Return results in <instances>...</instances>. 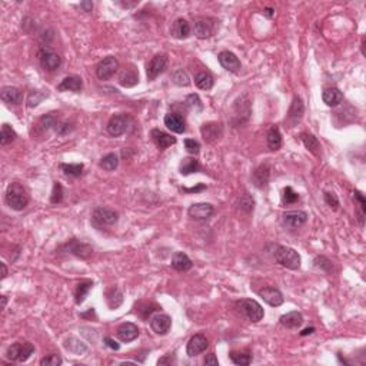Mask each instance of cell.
<instances>
[{
    "label": "cell",
    "instance_id": "1",
    "mask_svg": "<svg viewBox=\"0 0 366 366\" xmlns=\"http://www.w3.org/2000/svg\"><path fill=\"white\" fill-rule=\"evenodd\" d=\"M4 202L10 209L23 210L29 203V193L23 185L17 183V182H11L6 189Z\"/></svg>",
    "mask_w": 366,
    "mask_h": 366
},
{
    "label": "cell",
    "instance_id": "2",
    "mask_svg": "<svg viewBox=\"0 0 366 366\" xmlns=\"http://www.w3.org/2000/svg\"><path fill=\"white\" fill-rule=\"evenodd\" d=\"M275 259L279 265H282L283 268L291 269V271H298L301 268V255L298 252L288 248V246H276L275 249Z\"/></svg>",
    "mask_w": 366,
    "mask_h": 366
},
{
    "label": "cell",
    "instance_id": "3",
    "mask_svg": "<svg viewBox=\"0 0 366 366\" xmlns=\"http://www.w3.org/2000/svg\"><path fill=\"white\" fill-rule=\"evenodd\" d=\"M117 220H119V213L115 209H110V208L99 206L92 213V223L97 229L110 228V226L117 223Z\"/></svg>",
    "mask_w": 366,
    "mask_h": 366
},
{
    "label": "cell",
    "instance_id": "4",
    "mask_svg": "<svg viewBox=\"0 0 366 366\" xmlns=\"http://www.w3.org/2000/svg\"><path fill=\"white\" fill-rule=\"evenodd\" d=\"M236 309L253 324H258L265 316V311H263L261 304H258L253 299H241V301H238L236 302Z\"/></svg>",
    "mask_w": 366,
    "mask_h": 366
},
{
    "label": "cell",
    "instance_id": "5",
    "mask_svg": "<svg viewBox=\"0 0 366 366\" xmlns=\"http://www.w3.org/2000/svg\"><path fill=\"white\" fill-rule=\"evenodd\" d=\"M34 352V346L30 342H16L7 348L6 356L13 362H26Z\"/></svg>",
    "mask_w": 366,
    "mask_h": 366
},
{
    "label": "cell",
    "instance_id": "6",
    "mask_svg": "<svg viewBox=\"0 0 366 366\" xmlns=\"http://www.w3.org/2000/svg\"><path fill=\"white\" fill-rule=\"evenodd\" d=\"M119 69V60L115 56H107L105 59H102L96 66V74L100 80H109L110 77H113L115 73Z\"/></svg>",
    "mask_w": 366,
    "mask_h": 366
},
{
    "label": "cell",
    "instance_id": "7",
    "mask_svg": "<svg viewBox=\"0 0 366 366\" xmlns=\"http://www.w3.org/2000/svg\"><path fill=\"white\" fill-rule=\"evenodd\" d=\"M168 67V56L163 53H159L156 56L152 57V60L147 63L146 66V76L147 80H155L157 76L163 73Z\"/></svg>",
    "mask_w": 366,
    "mask_h": 366
},
{
    "label": "cell",
    "instance_id": "8",
    "mask_svg": "<svg viewBox=\"0 0 366 366\" xmlns=\"http://www.w3.org/2000/svg\"><path fill=\"white\" fill-rule=\"evenodd\" d=\"M130 120H132V117L129 115H116L113 117H110V120L107 123L109 135L113 137L122 136L123 133H126V130L129 129Z\"/></svg>",
    "mask_w": 366,
    "mask_h": 366
},
{
    "label": "cell",
    "instance_id": "9",
    "mask_svg": "<svg viewBox=\"0 0 366 366\" xmlns=\"http://www.w3.org/2000/svg\"><path fill=\"white\" fill-rule=\"evenodd\" d=\"M39 60L42 63L43 67L46 70H49V72L57 70L60 67V64H62V57L56 52L47 49V47H42L39 50Z\"/></svg>",
    "mask_w": 366,
    "mask_h": 366
},
{
    "label": "cell",
    "instance_id": "10",
    "mask_svg": "<svg viewBox=\"0 0 366 366\" xmlns=\"http://www.w3.org/2000/svg\"><path fill=\"white\" fill-rule=\"evenodd\" d=\"M63 249L74 255V256H77V258H82V259H87L93 255V248L90 245L77 241V239H72L70 242H67L63 246Z\"/></svg>",
    "mask_w": 366,
    "mask_h": 366
},
{
    "label": "cell",
    "instance_id": "11",
    "mask_svg": "<svg viewBox=\"0 0 366 366\" xmlns=\"http://www.w3.org/2000/svg\"><path fill=\"white\" fill-rule=\"evenodd\" d=\"M208 348H209L208 338L205 335H202V334H198V335L190 338V341L188 342V346H186V354L190 358H195V356L203 354Z\"/></svg>",
    "mask_w": 366,
    "mask_h": 366
},
{
    "label": "cell",
    "instance_id": "12",
    "mask_svg": "<svg viewBox=\"0 0 366 366\" xmlns=\"http://www.w3.org/2000/svg\"><path fill=\"white\" fill-rule=\"evenodd\" d=\"M218 59H219V63L222 64V67L226 69L228 72H232V73H239L241 72L242 63L239 60V57L233 52L223 50V52L219 53Z\"/></svg>",
    "mask_w": 366,
    "mask_h": 366
},
{
    "label": "cell",
    "instance_id": "13",
    "mask_svg": "<svg viewBox=\"0 0 366 366\" xmlns=\"http://www.w3.org/2000/svg\"><path fill=\"white\" fill-rule=\"evenodd\" d=\"M271 179V165L268 162L259 165L252 173V183L258 189H263L268 186Z\"/></svg>",
    "mask_w": 366,
    "mask_h": 366
},
{
    "label": "cell",
    "instance_id": "14",
    "mask_svg": "<svg viewBox=\"0 0 366 366\" xmlns=\"http://www.w3.org/2000/svg\"><path fill=\"white\" fill-rule=\"evenodd\" d=\"M283 225L286 228H291V229H296L299 226H302L306 223L308 220V213L304 210H288L282 215Z\"/></svg>",
    "mask_w": 366,
    "mask_h": 366
},
{
    "label": "cell",
    "instance_id": "15",
    "mask_svg": "<svg viewBox=\"0 0 366 366\" xmlns=\"http://www.w3.org/2000/svg\"><path fill=\"white\" fill-rule=\"evenodd\" d=\"M172 326V319L166 314H157L150 318V328L156 335H168Z\"/></svg>",
    "mask_w": 366,
    "mask_h": 366
},
{
    "label": "cell",
    "instance_id": "16",
    "mask_svg": "<svg viewBox=\"0 0 366 366\" xmlns=\"http://www.w3.org/2000/svg\"><path fill=\"white\" fill-rule=\"evenodd\" d=\"M258 295L261 296L262 299L269 305V306H273V308H278L283 304V295L282 292L278 289V288H273V286H266L261 289Z\"/></svg>",
    "mask_w": 366,
    "mask_h": 366
},
{
    "label": "cell",
    "instance_id": "17",
    "mask_svg": "<svg viewBox=\"0 0 366 366\" xmlns=\"http://www.w3.org/2000/svg\"><path fill=\"white\" fill-rule=\"evenodd\" d=\"M200 133H202V137L205 139V142L213 143V142H216L222 136L223 127L218 122H208V123H203L202 125Z\"/></svg>",
    "mask_w": 366,
    "mask_h": 366
},
{
    "label": "cell",
    "instance_id": "18",
    "mask_svg": "<svg viewBox=\"0 0 366 366\" xmlns=\"http://www.w3.org/2000/svg\"><path fill=\"white\" fill-rule=\"evenodd\" d=\"M213 213H215V209L210 203H193L188 209L189 216L196 220L209 219Z\"/></svg>",
    "mask_w": 366,
    "mask_h": 366
},
{
    "label": "cell",
    "instance_id": "19",
    "mask_svg": "<svg viewBox=\"0 0 366 366\" xmlns=\"http://www.w3.org/2000/svg\"><path fill=\"white\" fill-rule=\"evenodd\" d=\"M215 33V19L203 17L195 23V34L199 39H209Z\"/></svg>",
    "mask_w": 366,
    "mask_h": 366
},
{
    "label": "cell",
    "instance_id": "20",
    "mask_svg": "<svg viewBox=\"0 0 366 366\" xmlns=\"http://www.w3.org/2000/svg\"><path fill=\"white\" fill-rule=\"evenodd\" d=\"M116 335L119 338V341L129 344V342H133L139 336V328L132 322H125L117 328Z\"/></svg>",
    "mask_w": 366,
    "mask_h": 366
},
{
    "label": "cell",
    "instance_id": "21",
    "mask_svg": "<svg viewBox=\"0 0 366 366\" xmlns=\"http://www.w3.org/2000/svg\"><path fill=\"white\" fill-rule=\"evenodd\" d=\"M82 89H83V82L82 77L77 74L66 76L57 86L59 92H80Z\"/></svg>",
    "mask_w": 366,
    "mask_h": 366
},
{
    "label": "cell",
    "instance_id": "22",
    "mask_svg": "<svg viewBox=\"0 0 366 366\" xmlns=\"http://www.w3.org/2000/svg\"><path fill=\"white\" fill-rule=\"evenodd\" d=\"M150 137H152V140L155 142V145H156L159 149H162V150H165V149H168L169 146H172V145L176 143V137H173L172 135H169V133L163 132V130H160V129H153V130L150 132Z\"/></svg>",
    "mask_w": 366,
    "mask_h": 366
},
{
    "label": "cell",
    "instance_id": "23",
    "mask_svg": "<svg viewBox=\"0 0 366 366\" xmlns=\"http://www.w3.org/2000/svg\"><path fill=\"white\" fill-rule=\"evenodd\" d=\"M139 83V73L136 72V69L130 64V66H126L125 69L120 70L119 73V84L123 86V87H133Z\"/></svg>",
    "mask_w": 366,
    "mask_h": 366
},
{
    "label": "cell",
    "instance_id": "24",
    "mask_svg": "<svg viewBox=\"0 0 366 366\" xmlns=\"http://www.w3.org/2000/svg\"><path fill=\"white\" fill-rule=\"evenodd\" d=\"M0 97L7 105H20L21 100H23V93H21L20 89H17V87L4 86V87H1Z\"/></svg>",
    "mask_w": 366,
    "mask_h": 366
},
{
    "label": "cell",
    "instance_id": "25",
    "mask_svg": "<svg viewBox=\"0 0 366 366\" xmlns=\"http://www.w3.org/2000/svg\"><path fill=\"white\" fill-rule=\"evenodd\" d=\"M190 24L186 19H178V20L173 21L172 27H170V34L175 37V39H179V40H183V39H188L190 36Z\"/></svg>",
    "mask_w": 366,
    "mask_h": 366
},
{
    "label": "cell",
    "instance_id": "26",
    "mask_svg": "<svg viewBox=\"0 0 366 366\" xmlns=\"http://www.w3.org/2000/svg\"><path fill=\"white\" fill-rule=\"evenodd\" d=\"M165 126L169 130H172L173 133H179V135L186 130L185 119L178 113H168L165 116Z\"/></svg>",
    "mask_w": 366,
    "mask_h": 366
},
{
    "label": "cell",
    "instance_id": "27",
    "mask_svg": "<svg viewBox=\"0 0 366 366\" xmlns=\"http://www.w3.org/2000/svg\"><path fill=\"white\" fill-rule=\"evenodd\" d=\"M304 113L305 105L304 102H302V99L299 96H293L292 103H291V107H289V113H288L289 120L295 125V123H298L304 117Z\"/></svg>",
    "mask_w": 366,
    "mask_h": 366
},
{
    "label": "cell",
    "instance_id": "28",
    "mask_svg": "<svg viewBox=\"0 0 366 366\" xmlns=\"http://www.w3.org/2000/svg\"><path fill=\"white\" fill-rule=\"evenodd\" d=\"M279 321H281V325L285 326L286 329H298L304 324V316H302L301 312L293 311V312H289V314L282 315Z\"/></svg>",
    "mask_w": 366,
    "mask_h": 366
},
{
    "label": "cell",
    "instance_id": "29",
    "mask_svg": "<svg viewBox=\"0 0 366 366\" xmlns=\"http://www.w3.org/2000/svg\"><path fill=\"white\" fill-rule=\"evenodd\" d=\"M322 99H324V103L331 106V107H335V106H339L342 103L344 94L338 87H328L322 93Z\"/></svg>",
    "mask_w": 366,
    "mask_h": 366
},
{
    "label": "cell",
    "instance_id": "30",
    "mask_svg": "<svg viewBox=\"0 0 366 366\" xmlns=\"http://www.w3.org/2000/svg\"><path fill=\"white\" fill-rule=\"evenodd\" d=\"M192 261L186 253L183 252H176L172 258V268L179 272H186L189 269H192Z\"/></svg>",
    "mask_w": 366,
    "mask_h": 366
},
{
    "label": "cell",
    "instance_id": "31",
    "mask_svg": "<svg viewBox=\"0 0 366 366\" xmlns=\"http://www.w3.org/2000/svg\"><path fill=\"white\" fill-rule=\"evenodd\" d=\"M92 288H93V281H90V279H82L80 282L76 285V291H74V302H76V305L83 304L87 293L90 292Z\"/></svg>",
    "mask_w": 366,
    "mask_h": 366
},
{
    "label": "cell",
    "instance_id": "32",
    "mask_svg": "<svg viewBox=\"0 0 366 366\" xmlns=\"http://www.w3.org/2000/svg\"><path fill=\"white\" fill-rule=\"evenodd\" d=\"M105 298H106V304L107 306L113 311V309H117L120 305L123 304V293L120 292V289L119 288H110V289H107L105 293Z\"/></svg>",
    "mask_w": 366,
    "mask_h": 366
},
{
    "label": "cell",
    "instance_id": "33",
    "mask_svg": "<svg viewBox=\"0 0 366 366\" xmlns=\"http://www.w3.org/2000/svg\"><path fill=\"white\" fill-rule=\"evenodd\" d=\"M64 348H66V351H69L70 354H73V355H84L86 352H87V346L84 342H82L80 339H77V338H69L66 342H64Z\"/></svg>",
    "mask_w": 366,
    "mask_h": 366
},
{
    "label": "cell",
    "instance_id": "34",
    "mask_svg": "<svg viewBox=\"0 0 366 366\" xmlns=\"http://www.w3.org/2000/svg\"><path fill=\"white\" fill-rule=\"evenodd\" d=\"M199 169H200V165H199V162L195 157H183L182 162H180V165H179V172L183 176L196 173Z\"/></svg>",
    "mask_w": 366,
    "mask_h": 366
},
{
    "label": "cell",
    "instance_id": "35",
    "mask_svg": "<svg viewBox=\"0 0 366 366\" xmlns=\"http://www.w3.org/2000/svg\"><path fill=\"white\" fill-rule=\"evenodd\" d=\"M266 142H268V147H269L271 150H278V149H281V146H282V135H281V132H279V127L272 126V127L269 129V132H268V135H266Z\"/></svg>",
    "mask_w": 366,
    "mask_h": 366
},
{
    "label": "cell",
    "instance_id": "36",
    "mask_svg": "<svg viewBox=\"0 0 366 366\" xmlns=\"http://www.w3.org/2000/svg\"><path fill=\"white\" fill-rule=\"evenodd\" d=\"M301 140H302V143H304L305 147L309 152H312L314 155L319 156V153H321V143H319L318 137H315L312 133H302L301 135Z\"/></svg>",
    "mask_w": 366,
    "mask_h": 366
},
{
    "label": "cell",
    "instance_id": "37",
    "mask_svg": "<svg viewBox=\"0 0 366 366\" xmlns=\"http://www.w3.org/2000/svg\"><path fill=\"white\" fill-rule=\"evenodd\" d=\"M230 361L235 365L239 366H248L251 365L252 362V354L249 351H233L230 352Z\"/></svg>",
    "mask_w": 366,
    "mask_h": 366
},
{
    "label": "cell",
    "instance_id": "38",
    "mask_svg": "<svg viewBox=\"0 0 366 366\" xmlns=\"http://www.w3.org/2000/svg\"><path fill=\"white\" fill-rule=\"evenodd\" d=\"M195 83L198 86L199 89H202V90H210L212 87H213V76L209 73V72H206V70H203V72H199L196 76H195Z\"/></svg>",
    "mask_w": 366,
    "mask_h": 366
},
{
    "label": "cell",
    "instance_id": "39",
    "mask_svg": "<svg viewBox=\"0 0 366 366\" xmlns=\"http://www.w3.org/2000/svg\"><path fill=\"white\" fill-rule=\"evenodd\" d=\"M60 170L66 176L69 178H79L82 173H83V163H62L60 166Z\"/></svg>",
    "mask_w": 366,
    "mask_h": 366
},
{
    "label": "cell",
    "instance_id": "40",
    "mask_svg": "<svg viewBox=\"0 0 366 366\" xmlns=\"http://www.w3.org/2000/svg\"><path fill=\"white\" fill-rule=\"evenodd\" d=\"M354 200H355L356 205H358V210H356L358 220H359L361 226H364V219H365V212H366L365 196H364L359 190H355V192H354Z\"/></svg>",
    "mask_w": 366,
    "mask_h": 366
},
{
    "label": "cell",
    "instance_id": "41",
    "mask_svg": "<svg viewBox=\"0 0 366 366\" xmlns=\"http://www.w3.org/2000/svg\"><path fill=\"white\" fill-rule=\"evenodd\" d=\"M135 308H136V314L139 315L142 319L146 321L147 318L156 311L157 305L152 304V302H143V301H142V302H137Z\"/></svg>",
    "mask_w": 366,
    "mask_h": 366
},
{
    "label": "cell",
    "instance_id": "42",
    "mask_svg": "<svg viewBox=\"0 0 366 366\" xmlns=\"http://www.w3.org/2000/svg\"><path fill=\"white\" fill-rule=\"evenodd\" d=\"M16 139V132L13 130V127L7 123L1 126V132H0V145L1 146H6L11 143L13 140Z\"/></svg>",
    "mask_w": 366,
    "mask_h": 366
},
{
    "label": "cell",
    "instance_id": "43",
    "mask_svg": "<svg viewBox=\"0 0 366 366\" xmlns=\"http://www.w3.org/2000/svg\"><path fill=\"white\" fill-rule=\"evenodd\" d=\"M119 166V157L116 153H109L100 159V168L106 172H112Z\"/></svg>",
    "mask_w": 366,
    "mask_h": 366
},
{
    "label": "cell",
    "instance_id": "44",
    "mask_svg": "<svg viewBox=\"0 0 366 366\" xmlns=\"http://www.w3.org/2000/svg\"><path fill=\"white\" fill-rule=\"evenodd\" d=\"M172 82L179 87H186L190 84V77L183 69H179V70H175L172 74Z\"/></svg>",
    "mask_w": 366,
    "mask_h": 366
},
{
    "label": "cell",
    "instance_id": "45",
    "mask_svg": "<svg viewBox=\"0 0 366 366\" xmlns=\"http://www.w3.org/2000/svg\"><path fill=\"white\" fill-rule=\"evenodd\" d=\"M185 105L188 106L190 110L196 112V113H200L203 110V103H202L199 94H189L188 97H186V100H185Z\"/></svg>",
    "mask_w": 366,
    "mask_h": 366
},
{
    "label": "cell",
    "instance_id": "46",
    "mask_svg": "<svg viewBox=\"0 0 366 366\" xmlns=\"http://www.w3.org/2000/svg\"><path fill=\"white\" fill-rule=\"evenodd\" d=\"M47 97V90L43 92V90H33L29 97H27V106L29 107H36L37 105H40L43 100Z\"/></svg>",
    "mask_w": 366,
    "mask_h": 366
},
{
    "label": "cell",
    "instance_id": "47",
    "mask_svg": "<svg viewBox=\"0 0 366 366\" xmlns=\"http://www.w3.org/2000/svg\"><path fill=\"white\" fill-rule=\"evenodd\" d=\"M314 265L316 268L325 271V272H334V263H332V261H329L328 258H325V256H316L314 261Z\"/></svg>",
    "mask_w": 366,
    "mask_h": 366
},
{
    "label": "cell",
    "instance_id": "48",
    "mask_svg": "<svg viewBox=\"0 0 366 366\" xmlns=\"http://www.w3.org/2000/svg\"><path fill=\"white\" fill-rule=\"evenodd\" d=\"M299 200V195L293 190L291 186H286L283 189V195H282V202L283 205H292L295 202Z\"/></svg>",
    "mask_w": 366,
    "mask_h": 366
},
{
    "label": "cell",
    "instance_id": "49",
    "mask_svg": "<svg viewBox=\"0 0 366 366\" xmlns=\"http://www.w3.org/2000/svg\"><path fill=\"white\" fill-rule=\"evenodd\" d=\"M57 123V120H56V117L52 115V113H49V115H44L40 117V120H39V127L42 129V130H49L50 127H54Z\"/></svg>",
    "mask_w": 366,
    "mask_h": 366
},
{
    "label": "cell",
    "instance_id": "50",
    "mask_svg": "<svg viewBox=\"0 0 366 366\" xmlns=\"http://www.w3.org/2000/svg\"><path fill=\"white\" fill-rule=\"evenodd\" d=\"M63 200V188L60 183H57V182H54V185H53V190H52V196H50V202L52 203H60Z\"/></svg>",
    "mask_w": 366,
    "mask_h": 366
},
{
    "label": "cell",
    "instance_id": "51",
    "mask_svg": "<svg viewBox=\"0 0 366 366\" xmlns=\"http://www.w3.org/2000/svg\"><path fill=\"white\" fill-rule=\"evenodd\" d=\"M325 202L331 209L338 210L339 209V199L334 192H325Z\"/></svg>",
    "mask_w": 366,
    "mask_h": 366
},
{
    "label": "cell",
    "instance_id": "52",
    "mask_svg": "<svg viewBox=\"0 0 366 366\" xmlns=\"http://www.w3.org/2000/svg\"><path fill=\"white\" fill-rule=\"evenodd\" d=\"M253 206H255V202L253 199L249 196V195H243L239 200V209L245 210V212H252L253 210Z\"/></svg>",
    "mask_w": 366,
    "mask_h": 366
},
{
    "label": "cell",
    "instance_id": "53",
    "mask_svg": "<svg viewBox=\"0 0 366 366\" xmlns=\"http://www.w3.org/2000/svg\"><path fill=\"white\" fill-rule=\"evenodd\" d=\"M62 358L59 355H54V354L46 356V358H43L42 361H40V365L42 366H59L62 365Z\"/></svg>",
    "mask_w": 366,
    "mask_h": 366
},
{
    "label": "cell",
    "instance_id": "54",
    "mask_svg": "<svg viewBox=\"0 0 366 366\" xmlns=\"http://www.w3.org/2000/svg\"><path fill=\"white\" fill-rule=\"evenodd\" d=\"M185 147L190 155H198L200 152V143L195 139H186L185 140Z\"/></svg>",
    "mask_w": 366,
    "mask_h": 366
},
{
    "label": "cell",
    "instance_id": "55",
    "mask_svg": "<svg viewBox=\"0 0 366 366\" xmlns=\"http://www.w3.org/2000/svg\"><path fill=\"white\" fill-rule=\"evenodd\" d=\"M203 364L208 366H218L219 365V361H218V358H216L215 354H209V355H206L205 361H203Z\"/></svg>",
    "mask_w": 366,
    "mask_h": 366
},
{
    "label": "cell",
    "instance_id": "56",
    "mask_svg": "<svg viewBox=\"0 0 366 366\" xmlns=\"http://www.w3.org/2000/svg\"><path fill=\"white\" fill-rule=\"evenodd\" d=\"M103 341H105V344H106V346H107V348H110V349H113V351H119V349H120V345H119V344H117L116 341H113L112 338L106 336Z\"/></svg>",
    "mask_w": 366,
    "mask_h": 366
},
{
    "label": "cell",
    "instance_id": "57",
    "mask_svg": "<svg viewBox=\"0 0 366 366\" xmlns=\"http://www.w3.org/2000/svg\"><path fill=\"white\" fill-rule=\"evenodd\" d=\"M116 4H119V6H122L123 9H132V7H135V6H137L139 4V1L137 0H135V1H116Z\"/></svg>",
    "mask_w": 366,
    "mask_h": 366
},
{
    "label": "cell",
    "instance_id": "58",
    "mask_svg": "<svg viewBox=\"0 0 366 366\" xmlns=\"http://www.w3.org/2000/svg\"><path fill=\"white\" fill-rule=\"evenodd\" d=\"M183 192H188V193H198V192H202V190H206V185H203V183H200V185H198L196 188H183L182 189Z\"/></svg>",
    "mask_w": 366,
    "mask_h": 366
},
{
    "label": "cell",
    "instance_id": "59",
    "mask_svg": "<svg viewBox=\"0 0 366 366\" xmlns=\"http://www.w3.org/2000/svg\"><path fill=\"white\" fill-rule=\"evenodd\" d=\"M80 9H83L84 11H87V13H90L92 11V9H93V1H82L80 3Z\"/></svg>",
    "mask_w": 366,
    "mask_h": 366
},
{
    "label": "cell",
    "instance_id": "60",
    "mask_svg": "<svg viewBox=\"0 0 366 366\" xmlns=\"http://www.w3.org/2000/svg\"><path fill=\"white\" fill-rule=\"evenodd\" d=\"M172 362H175V361H173L172 355H169L165 356V358H162V359H159V361H157V365H169V364H172Z\"/></svg>",
    "mask_w": 366,
    "mask_h": 366
},
{
    "label": "cell",
    "instance_id": "61",
    "mask_svg": "<svg viewBox=\"0 0 366 366\" xmlns=\"http://www.w3.org/2000/svg\"><path fill=\"white\" fill-rule=\"evenodd\" d=\"M0 268H1V278H0V279L3 281V279L7 276V268H6V265H4V263H0Z\"/></svg>",
    "mask_w": 366,
    "mask_h": 366
},
{
    "label": "cell",
    "instance_id": "62",
    "mask_svg": "<svg viewBox=\"0 0 366 366\" xmlns=\"http://www.w3.org/2000/svg\"><path fill=\"white\" fill-rule=\"evenodd\" d=\"M263 13H265V16H266V17H269V19H271V17H273V14H275V10H273L272 7H266Z\"/></svg>",
    "mask_w": 366,
    "mask_h": 366
},
{
    "label": "cell",
    "instance_id": "63",
    "mask_svg": "<svg viewBox=\"0 0 366 366\" xmlns=\"http://www.w3.org/2000/svg\"><path fill=\"white\" fill-rule=\"evenodd\" d=\"M315 332V328H306V329H304L302 332H301V336H308V335H311V334H314Z\"/></svg>",
    "mask_w": 366,
    "mask_h": 366
},
{
    "label": "cell",
    "instance_id": "64",
    "mask_svg": "<svg viewBox=\"0 0 366 366\" xmlns=\"http://www.w3.org/2000/svg\"><path fill=\"white\" fill-rule=\"evenodd\" d=\"M7 305V298L6 296H1V309H4Z\"/></svg>",
    "mask_w": 366,
    "mask_h": 366
}]
</instances>
